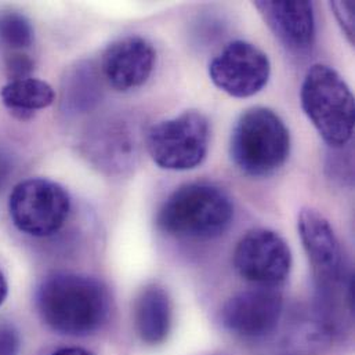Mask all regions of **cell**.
Instances as JSON below:
<instances>
[{
    "instance_id": "cell-1",
    "label": "cell",
    "mask_w": 355,
    "mask_h": 355,
    "mask_svg": "<svg viewBox=\"0 0 355 355\" xmlns=\"http://www.w3.org/2000/svg\"><path fill=\"white\" fill-rule=\"evenodd\" d=\"M36 307L43 322L53 331L68 336H86L105 322L110 295L96 278L57 272L39 285Z\"/></svg>"
},
{
    "instance_id": "cell-2",
    "label": "cell",
    "mask_w": 355,
    "mask_h": 355,
    "mask_svg": "<svg viewBox=\"0 0 355 355\" xmlns=\"http://www.w3.org/2000/svg\"><path fill=\"white\" fill-rule=\"evenodd\" d=\"M234 218L230 195L209 182H189L162 205L157 224L168 235L189 239H210L227 231Z\"/></svg>"
},
{
    "instance_id": "cell-3",
    "label": "cell",
    "mask_w": 355,
    "mask_h": 355,
    "mask_svg": "<svg viewBox=\"0 0 355 355\" xmlns=\"http://www.w3.org/2000/svg\"><path fill=\"white\" fill-rule=\"evenodd\" d=\"M302 107L331 148L346 147L354 135V96L332 67L315 64L302 85Z\"/></svg>"
},
{
    "instance_id": "cell-4",
    "label": "cell",
    "mask_w": 355,
    "mask_h": 355,
    "mask_svg": "<svg viewBox=\"0 0 355 355\" xmlns=\"http://www.w3.org/2000/svg\"><path fill=\"white\" fill-rule=\"evenodd\" d=\"M234 164L246 175H272L286 162L291 135L285 122L272 110L254 107L236 121L230 143Z\"/></svg>"
},
{
    "instance_id": "cell-5",
    "label": "cell",
    "mask_w": 355,
    "mask_h": 355,
    "mask_svg": "<svg viewBox=\"0 0 355 355\" xmlns=\"http://www.w3.org/2000/svg\"><path fill=\"white\" fill-rule=\"evenodd\" d=\"M210 141L207 118L199 111H185L154 125L147 133V150L162 169L185 172L206 158Z\"/></svg>"
},
{
    "instance_id": "cell-6",
    "label": "cell",
    "mask_w": 355,
    "mask_h": 355,
    "mask_svg": "<svg viewBox=\"0 0 355 355\" xmlns=\"http://www.w3.org/2000/svg\"><path fill=\"white\" fill-rule=\"evenodd\" d=\"M14 225L31 236L44 238L61 230L71 211L68 191L49 178H28L18 182L8 198Z\"/></svg>"
},
{
    "instance_id": "cell-7",
    "label": "cell",
    "mask_w": 355,
    "mask_h": 355,
    "mask_svg": "<svg viewBox=\"0 0 355 355\" xmlns=\"http://www.w3.org/2000/svg\"><path fill=\"white\" fill-rule=\"evenodd\" d=\"M234 267L248 282L264 288L284 284L292 268V253L285 239L266 228L249 231L234 252Z\"/></svg>"
},
{
    "instance_id": "cell-8",
    "label": "cell",
    "mask_w": 355,
    "mask_h": 355,
    "mask_svg": "<svg viewBox=\"0 0 355 355\" xmlns=\"http://www.w3.org/2000/svg\"><path fill=\"white\" fill-rule=\"evenodd\" d=\"M270 75L268 55L245 40L227 44L209 65L211 82L235 98L252 97L261 92L268 83Z\"/></svg>"
},
{
    "instance_id": "cell-9",
    "label": "cell",
    "mask_w": 355,
    "mask_h": 355,
    "mask_svg": "<svg viewBox=\"0 0 355 355\" xmlns=\"http://www.w3.org/2000/svg\"><path fill=\"white\" fill-rule=\"evenodd\" d=\"M284 300L275 288L257 286L238 292L221 307L220 320L230 332L259 339L272 334L281 321Z\"/></svg>"
},
{
    "instance_id": "cell-10",
    "label": "cell",
    "mask_w": 355,
    "mask_h": 355,
    "mask_svg": "<svg viewBox=\"0 0 355 355\" xmlns=\"http://www.w3.org/2000/svg\"><path fill=\"white\" fill-rule=\"evenodd\" d=\"M157 61L154 46L141 36H126L111 43L101 58V73L118 92L141 87L153 75Z\"/></svg>"
},
{
    "instance_id": "cell-11",
    "label": "cell",
    "mask_w": 355,
    "mask_h": 355,
    "mask_svg": "<svg viewBox=\"0 0 355 355\" xmlns=\"http://www.w3.org/2000/svg\"><path fill=\"white\" fill-rule=\"evenodd\" d=\"M299 235L314 268L317 284L332 282L346 275L338 236L331 223L315 209L300 210Z\"/></svg>"
},
{
    "instance_id": "cell-12",
    "label": "cell",
    "mask_w": 355,
    "mask_h": 355,
    "mask_svg": "<svg viewBox=\"0 0 355 355\" xmlns=\"http://www.w3.org/2000/svg\"><path fill=\"white\" fill-rule=\"evenodd\" d=\"M254 7L272 33L292 51L303 53L315 42L314 6L306 0L256 1Z\"/></svg>"
},
{
    "instance_id": "cell-13",
    "label": "cell",
    "mask_w": 355,
    "mask_h": 355,
    "mask_svg": "<svg viewBox=\"0 0 355 355\" xmlns=\"http://www.w3.org/2000/svg\"><path fill=\"white\" fill-rule=\"evenodd\" d=\"M172 302L159 285L146 286L135 303V325L140 339L151 346L166 340L172 329Z\"/></svg>"
},
{
    "instance_id": "cell-14",
    "label": "cell",
    "mask_w": 355,
    "mask_h": 355,
    "mask_svg": "<svg viewBox=\"0 0 355 355\" xmlns=\"http://www.w3.org/2000/svg\"><path fill=\"white\" fill-rule=\"evenodd\" d=\"M0 98L12 115L28 119L36 111L50 107L54 103L55 93L47 82L28 76L8 80L0 89Z\"/></svg>"
},
{
    "instance_id": "cell-15",
    "label": "cell",
    "mask_w": 355,
    "mask_h": 355,
    "mask_svg": "<svg viewBox=\"0 0 355 355\" xmlns=\"http://www.w3.org/2000/svg\"><path fill=\"white\" fill-rule=\"evenodd\" d=\"M101 96L100 75L90 62H79L62 82V105L72 112L93 108Z\"/></svg>"
},
{
    "instance_id": "cell-16",
    "label": "cell",
    "mask_w": 355,
    "mask_h": 355,
    "mask_svg": "<svg viewBox=\"0 0 355 355\" xmlns=\"http://www.w3.org/2000/svg\"><path fill=\"white\" fill-rule=\"evenodd\" d=\"M35 32L31 21L18 11L0 12V44L10 51H24L32 46Z\"/></svg>"
},
{
    "instance_id": "cell-17",
    "label": "cell",
    "mask_w": 355,
    "mask_h": 355,
    "mask_svg": "<svg viewBox=\"0 0 355 355\" xmlns=\"http://www.w3.org/2000/svg\"><path fill=\"white\" fill-rule=\"evenodd\" d=\"M90 147L94 150V153H97L98 150L103 153L97 157V159L101 158L103 161L110 162V159L112 158L111 165L112 162H123L128 157H130L132 151L135 150L132 141L128 140V133L123 129L121 130L118 128H111V132L105 130V136L103 137V140H96L94 144H92Z\"/></svg>"
},
{
    "instance_id": "cell-18",
    "label": "cell",
    "mask_w": 355,
    "mask_h": 355,
    "mask_svg": "<svg viewBox=\"0 0 355 355\" xmlns=\"http://www.w3.org/2000/svg\"><path fill=\"white\" fill-rule=\"evenodd\" d=\"M33 67V60L24 51H11L6 57V71L10 80L31 76Z\"/></svg>"
},
{
    "instance_id": "cell-19",
    "label": "cell",
    "mask_w": 355,
    "mask_h": 355,
    "mask_svg": "<svg viewBox=\"0 0 355 355\" xmlns=\"http://www.w3.org/2000/svg\"><path fill=\"white\" fill-rule=\"evenodd\" d=\"M331 7L340 24L347 39L354 43V3L353 1H332Z\"/></svg>"
},
{
    "instance_id": "cell-20",
    "label": "cell",
    "mask_w": 355,
    "mask_h": 355,
    "mask_svg": "<svg viewBox=\"0 0 355 355\" xmlns=\"http://www.w3.org/2000/svg\"><path fill=\"white\" fill-rule=\"evenodd\" d=\"M21 347L19 334L14 325L0 322V355H18Z\"/></svg>"
},
{
    "instance_id": "cell-21",
    "label": "cell",
    "mask_w": 355,
    "mask_h": 355,
    "mask_svg": "<svg viewBox=\"0 0 355 355\" xmlns=\"http://www.w3.org/2000/svg\"><path fill=\"white\" fill-rule=\"evenodd\" d=\"M51 355H93L89 353L87 350L79 349V347H65V349H60L57 352H54Z\"/></svg>"
},
{
    "instance_id": "cell-22",
    "label": "cell",
    "mask_w": 355,
    "mask_h": 355,
    "mask_svg": "<svg viewBox=\"0 0 355 355\" xmlns=\"http://www.w3.org/2000/svg\"><path fill=\"white\" fill-rule=\"evenodd\" d=\"M7 292H8V286H7V281L6 277L3 274V271L0 270V306L3 304V302L7 297Z\"/></svg>"
},
{
    "instance_id": "cell-23",
    "label": "cell",
    "mask_w": 355,
    "mask_h": 355,
    "mask_svg": "<svg viewBox=\"0 0 355 355\" xmlns=\"http://www.w3.org/2000/svg\"><path fill=\"white\" fill-rule=\"evenodd\" d=\"M8 173V164L7 161L3 158V155L0 154V184L3 180H6V176Z\"/></svg>"
}]
</instances>
